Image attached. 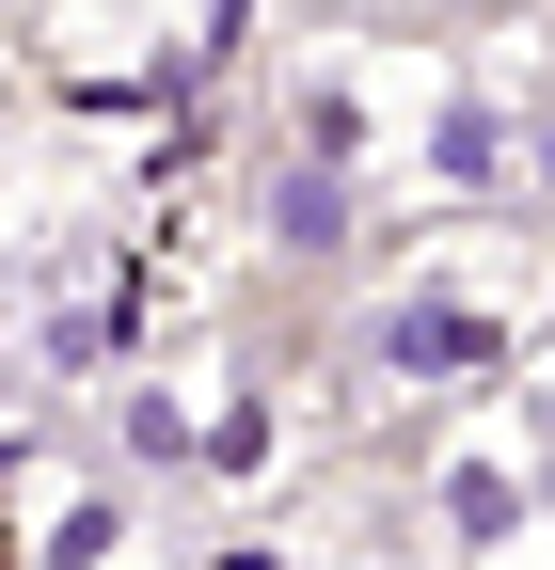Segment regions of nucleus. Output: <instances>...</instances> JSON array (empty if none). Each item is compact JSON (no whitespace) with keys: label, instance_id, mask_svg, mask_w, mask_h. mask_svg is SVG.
I'll return each mask as SVG.
<instances>
[{"label":"nucleus","instance_id":"nucleus-1","mask_svg":"<svg viewBox=\"0 0 555 570\" xmlns=\"http://www.w3.org/2000/svg\"><path fill=\"white\" fill-rule=\"evenodd\" d=\"M366 365H381L397 396H493V381L524 365V285H508V269H412V285H381Z\"/></svg>","mask_w":555,"mask_h":570},{"label":"nucleus","instance_id":"nucleus-2","mask_svg":"<svg viewBox=\"0 0 555 570\" xmlns=\"http://www.w3.org/2000/svg\"><path fill=\"white\" fill-rule=\"evenodd\" d=\"M412 523H429V570H555V508H539V460L524 428H460L412 491Z\"/></svg>","mask_w":555,"mask_h":570},{"label":"nucleus","instance_id":"nucleus-3","mask_svg":"<svg viewBox=\"0 0 555 570\" xmlns=\"http://www.w3.org/2000/svg\"><path fill=\"white\" fill-rule=\"evenodd\" d=\"M144 302H159V269H144V254H96L80 285L32 302V365H48V381H111L127 348H144Z\"/></svg>","mask_w":555,"mask_h":570},{"label":"nucleus","instance_id":"nucleus-4","mask_svg":"<svg viewBox=\"0 0 555 570\" xmlns=\"http://www.w3.org/2000/svg\"><path fill=\"white\" fill-rule=\"evenodd\" d=\"M508 190H539V206H555V80L508 111Z\"/></svg>","mask_w":555,"mask_h":570}]
</instances>
